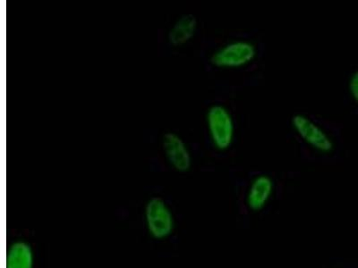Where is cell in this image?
Here are the masks:
<instances>
[{"label": "cell", "mask_w": 358, "mask_h": 268, "mask_svg": "<svg viewBox=\"0 0 358 268\" xmlns=\"http://www.w3.org/2000/svg\"><path fill=\"white\" fill-rule=\"evenodd\" d=\"M291 126L296 135L313 151L329 154L334 149V142L327 131L308 116L296 114L291 119Z\"/></svg>", "instance_id": "obj_3"}, {"label": "cell", "mask_w": 358, "mask_h": 268, "mask_svg": "<svg viewBox=\"0 0 358 268\" xmlns=\"http://www.w3.org/2000/svg\"><path fill=\"white\" fill-rule=\"evenodd\" d=\"M274 189V181L270 175H257L249 184L245 196L246 206L252 212L262 211L270 202Z\"/></svg>", "instance_id": "obj_6"}, {"label": "cell", "mask_w": 358, "mask_h": 268, "mask_svg": "<svg viewBox=\"0 0 358 268\" xmlns=\"http://www.w3.org/2000/svg\"><path fill=\"white\" fill-rule=\"evenodd\" d=\"M162 149L169 165L179 173H187L192 167V155L189 148L181 136L169 132L163 135Z\"/></svg>", "instance_id": "obj_5"}, {"label": "cell", "mask_w": 358, "mask_h": 268, "mask_svg": "<svg viewBox=\"0 0 358 268\" xmlns=\"http://www.w3.org/2000/svg\"><path fill=\"white\" fill-rule=\"evenodd\" d=\"M198 22L192 14H185L178 18L169 31V43L172 46L179 47L187 44L196 34Z\"/></svg>", "instance_id": "obj_7"}, {"label": "cell", "mask_w": 358, "mask_h": 268, "mask_svg": "<svg viewBox=\"0 0 358 268\" xmlns=\"http://www.w3.org/2000/svg\"><path fill=\"white\" fill-rule=\"evenodd\" d=\"M206 126L210 142L219 151H228L234 142L236 124L228 107L214 104L206 112Z\"/></svg>", "instance_id": "obj_1"}, {"label": "cell", "mask_w": 358, "mask_h": 268, "mask_svg": "<svg viewBox=\"0 0 358 268\" xmlns=\"http://www.w3.org/2000/svg\"><path fill=\"white\" fill-rule=\"evenodd\" d=\"M6 268H34V253L27 241L18 240L9 245L6 252Z\"/></svg>", "instance_id": "obj_8"}, {"label": "cell", "mask_w": 358, "mask_h": 268, "mask_svg": "<svg viewBox=\"0 0 358 268\" xmlns=\"http://www.w3.org/2000/svg\"><path fill=\"white\" fill-rule=\"evenodd\" d=\"M257 47L252 41L244 39L229 41L213 53L210 61L220 69H239L254 62Z\"/></svg>", "instance_id": "obj_2"}, {"label": "cell", "mask_w": 358, "mask_h": 268, "mask_svg": "<svg viewBox=\"0 0 358 268\" xmlns=\"http://www.w3.org/2000/svg\"><path fill=\"white\" fill-rule=\"evenodd\" d=\"M348 91L351 98L358 105V69L352 73L348 80Z\"/></svg>", "instance_id": "obj_9"}, {"label": "cell", "mask_w": 358, "mask_h": 268, "mask_svg": "<svg viewBox=\"0 0 358 268\" xmlns=\"http://www.w3.org/2000/svg\"><path fill=\"white\" fill-rule=\"evenodd\" d=\"M145 216L147 229L153 238L164 240L173 234V213L161 198L155 197L148 200L145 206Z\"/></svg>", "instance_id": "obj_4"}]
</instances>
